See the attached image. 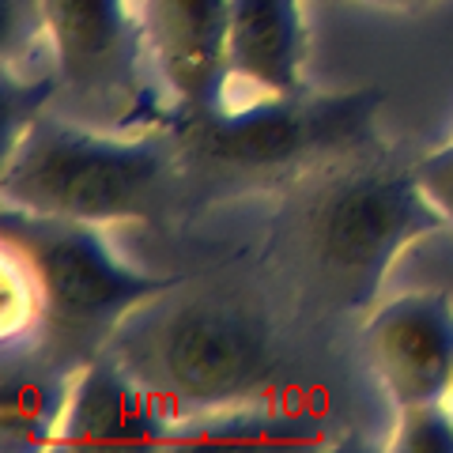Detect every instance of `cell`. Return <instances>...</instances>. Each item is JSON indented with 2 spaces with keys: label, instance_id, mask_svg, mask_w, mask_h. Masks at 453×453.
I'll return each instance as SVG.
<instances>
[{
  "label": "cell",
  "instance_id": "obj_1",
  "mask_svg": "<svg viewBox=\"0 0 453 453\" xmlns=\"http://www.w3.org/2000/svg\"><path fill=\"white\" fill-rule=\"evenodd\" d=\"M446 231L416 178V159L363 148L283 189L268 257L318 314H371L393 261Z\"/></svg>",
  "mask_w": 453,
  "mask_h": 453
},
{
  "label": "cell",
  "instance_id": "obj_9",
  "mask_svg": "<svg viewBox=\"0 0 453 453\" xmlns=\"http://www.w3.org/2000/svg\"><path fill=\"white\" fill-rule=\"evenodd\" d=\"M174 416L103 351L73 374L53 449L88 446H170Z\"/></svg>",
  "mask_w": 453,
  "mask_h": 453
},
{
  "label": "cell",
  "instance_id": "obj_16",
  "mask_svg": "<svg viewBox=\"0 0 453 453\" xmlns=\"http://www.w3.org/2000/svg\"><path fill=\"white\" fill-rule=\"evenodd\" d=\"M351 4H371V8H389V12H423L434 0H351Z\"/></svg>",
  "mask_w": 453,
  "mask_h": 453
},
{
  "label": "cell",
  "instance_id": "obj_4",
  "mask_svg": "<svg viewBox=\"0 0 453 453\" xmlns=\"http://www.w3.org/2000/svg\"><path fill=\"white\" fill-rule=\"evenodd\" d=\"M8 208L80 223H159L181 208L174 144L159 125L144 136L46 113L4 148Z\"/></svg>",
  "mask_w": 453,
  "mask_h": 453
},
{
  "label": "cell",
  "instance_id": "obj_15",
  "mask_svg": "<svg viewBox=\"0 0 453 453\" xmlns=\"http://www.w3.org/2000/svg\"><path fill=\"white\" fill-rule=\"evenodd\" d=\"M416 178L423 193L431 196V204L442 211L446 231H453V140L442 148L416 155Z\"/></svg>",
  "mask_w": 453,
  "mask_h": 453
},
{
  "label": "cell",
  "instance_id": "obj_10",
  "mask_svg": "<svg viewBox=\"0 0 453 453\" xmlns=\"http://www.w3.org/2000/svg\"><path fill=\"white\" fill-rule=\"evenodd\" d=\"M306 19L303 0H231V91H303Z\"/></svg>",
  "mask_w": 453,
  "mask_h": 453
},
{
  "label": "cell",
  "instance_id": "obj_6",
  "mask_svg": "<svg viewBox=\"0 0 453 453\" xmlns=\"http://www.w3.org/2000/svg\"><path fill=\"white\" fill-rule=\"evenodd\" d=\"M46 42L61 113L118 133L166 121L133 0H46Z\"/></svg>",
  "mask_w": 453,
  "mask_h": 453
},
{
  "label": "cell",
  "instance_id": "obj_13",
  "mask_svg": "<svg viewBox=\"0 0 453 453\" xmlns=\"http://www.w3.org/2000/svg\"><path fill=\"white\" fill-rule=\"evenodd\" d=\"M386 446L396 453H453V401L396 408V423Z\"/></svg>",
  "mask_w": 453,
  "mask_h": 453
},
{
  "label": "cell",
  "instance_id": "obj_3",
  "mask_svg": "<svg viewBox=\"0 0 453 453\" xmlns=\"http://www.w3.org/2000/svg\"><path fill=\"white\" fill-rule=\"evenodd\" d=\"M106 351L174 423L265 401L283 366L276 318L246 280L181 276L170 291L133 310Z\"/></svg>",
  "mask_w": 453,
  "mask_h": 453
},
{
  "label": "cell",
  "instance_id": "obj_12",
  "mask_svg": "<svg viewBox=\"0 0 453 453\" xmlns=\"http://www.w3.org/2000/svg\"><path fill=\"white\" fill-rule=\"evenodd\" d=\"M321 423L268 408L265 401H246L216 412H201L174 423L170 446H273V449H310L325 446Z\"/></svg>",
  "mask_w": 453,
  "mask_h": 453
},
{
  "label": "cell",
  "instance_id": "obj_17",
  "mask_svg": "<svg viewBox=\"0 0 453 453\" xmlns=\"http://www.w3.org/2000/svg\"><path fill=\"white\" fill-rule=\"evenodd\" d=\"M449 401H453V393H449Z\"/></svg>",
  "mask_w": 453,
  "mask_h": 453
},
{
  "label": "cell",
  "instance_id": "obj_8",
  "mask_svg": "<svg viewBox=\"0 0 453 453\" xmlns=\"http://www.w3.org/2000/svg\"><path fill=\"white\" fill-rule=\"evenodd\" d=\"M166 113H201L231 95V0H140Z\"/></svg>",
  "mask_w": 453,
  "mask_h": 453
},
{
  "label": "cell",
  "instance_id": "obj_5",
  "mask_svg": "<svg viewBox=\"0 0 453 453\" xmlns=\"http://www.w3.org/2000/svg\"><path fill=\"white\" fill-rule=\"evenodd\" d=\"M0 242L23 265L35 291V336L23 348H38L68 371L103 356L133 310L181 280V273L163 276L129 265L98 223L35 216L8 204L0 211Z\"/></svg>",
  "mask_w": 453,
  "mask_h": 453
},
{
  "label": "cell",
  "instance_id": "obj_2",
  "mask_svg": "<svg viewBox=\"0 0 453 453\" xmlns=\"http://www.w3.org/2000/svg\"><path fill=\"white\" fill-rule=\"evenodd\" d=\"M378 88L223 98L201 113H166L181 208L291 189L306 174L378 144Z\"/></svg>",
  "mask_w": 453,
  "mask_h": 453
},
{
  "label": "cell",
  "instance_id": "obj_7",
  "mask_svg": "<svg viewBox=\"0 0 453 453\" xmlns=\"http://www.w3.org/2000/svg\"><path fill=\"white\" fill-rule=\"evenodd\" d=\"M363 359L393 408L449 401L453 393V299L446 291H404L363 321Z\"/></svg>",
  "mask_w": 453,
  "mask_h": 453
},
{
  "label": "cell",
  "instance_id": "obj_11",
  "mask_svg": "<svg viewBox=\"0 0 453 453\" xmlns=\"http://www.w3.org/2000/svg\"><path fill=\"white\" fill-rule=\"evenodd\" d=\"M0 371V442L8 449L53 446L73 374L38 348H4Z\"/></svg>",
  "mask_w": 453,
  "mask_h": 453
},
{
  "label": "cell",
  "instance_id": "obj_14",
  "mask_svg": "<svg viewBox=\"0 0 453 453\" xmlns=\"http://www.w3.org/2000/svg\"><path fill=\"white\" fill-rule=\"evenodd\" d=\"M4 27H0V57L4 68H19L27 57H38L46 42V0H0Z\"/></svg>",
  "mask_w": 453,
  "mask_h": 453
}]
</instances>
